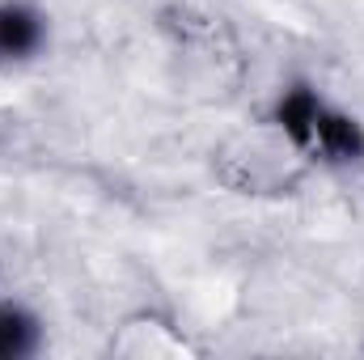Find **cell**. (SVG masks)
<instances>
[{"mask_svg":"<svg viewBox=\"0 0 364 360\" xmlns=\"http://www.w3.org/2000/svg\"><path fill=\"white\" fill-rule=\"evenodd\" d=\"M34 348V322L21 309H0V360L26 356Z\"/></svg>","mask_w":364,"mask_h":360,"instance_id":"cell-3","label":"cell"},{"mask_svg":"<svg viewBox=\"0 0 364 360\" xmlns=\"http://www.w3.org/2000/svg\"><path fill=\"white\" fill-rule=\"evenodd\" d=\"M279 123L284 132L301 144V149H314L322 157H335V162H356L364 153V136L360 127L335 110H326L309 90H292L279 102Z\"/></svg>","mask_w":364,"mask_h":360,"instance_id":"cell-1","label":"cell"},{"mask_svg":"<svg viewBox=\"0 0 364 360\" xmlns=\"http://www.w3.org/2000/svg\"><path fill=\"white\" fill-rule=\"evenodd\" d=\"M38 47V21L26 9H0V55L17 60Z\"/></svg>","mask_w":364,"mask_h":360,"instance_id":"cell-2","label":"cell"}]
</instances>
